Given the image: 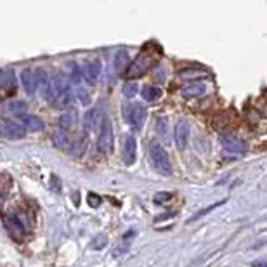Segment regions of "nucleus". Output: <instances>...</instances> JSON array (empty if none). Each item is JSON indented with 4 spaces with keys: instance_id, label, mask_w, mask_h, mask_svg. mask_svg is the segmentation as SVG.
Here are the masks:
<instances>
[{
    "instance_id": "f257e3e1",
    "label": "nucleus",
    "mask_w": 267,
    "mask_h": 267,
    "mask_svg": "<svg viewBox=\"0 0 267 267\" xmlns=\"http://www.w3.org/2000/svg\"><path fill=\"white\" fill-rule=\"evenodd\" d=\"M149 160L153 169L160 175H170L172 174V165H170V158L167 149L158 141L149 142Z\"/></svg>"
},
{
    "instance_id": "f03ea898",
    "label": "nucleus",
    "mask_w": 267,
    "mask_h": 267,
    "mask_svg": "<svg viewBox=\"0 0 267 267\" xmlns=\"http://www.w3.org/2000/svg\"><path fill=\"white\" fill-rule=\"evenodd\" d=\"M154 58H156V56H154L153 49L142 50V52L137 56V59H135L132 65H130L129 70L125 71V77L129 78V80L144 77L147 71L151 70V66L154 65Z\"/></svg>"
},
{
    "instance_id": "7ed1b4c3",
    "label": "nucleus",
    "mask_w": 267,
    "mask_h": 267,
    "mask_svg": "<svg viewBox=\"0 0 267 267\" xmlns=\"http://www.w3.org/2000/svg\"><path fill=\"white\" fill-rule=\"evenodd\" d=\"M147 111L142 104H129L123 108V118L134 130H141L146 122Z\"/></svg>"
},
{
    "instance_id": "20e7f679",
    "label": "nucleus",
    "mask_w": 267,
    "mask_h": 267,
    "mask_svg": "<svg viewBox=\"0 0 267 267\" xmlns=\"http://www.w3.org/2000/svg\"><path fill=\"white\" fill-rule=\"evenodd\" d=\"M113 123L108 117L102 118V125L99 129V137H97V149L102 154H108L113 151Z\"/></svg>"
},
{
    "instance_id": "39448f33",
    "label": "nucleus",
    "mask_w": 267,
    "mask_h": 267,
    "mask_svg": "<svg viewBox=\"0 0 267 267\" xmlns=\"http://www.w3.org/2000/svg\"><path fill=\"white\" fill-rule=\"evenodd\" d=\"M2 134L9 139H21L26 134V127L18 120L2 118Z\"/></svg>"
},
{
    "instance_id": "423d86ee",
    "label": "nucleus",
    "mask_w": 267,
    "mask_h": 267,
    "mask_svg": "<svg viewBox=\"0 0 267 267\" xmlns=\"http://www.w3.org/2000/svg\"><path fill=\"white\" fill-rule=\"evenodd\" d=\"M4 227H6V231L9 233V236L13 238L14 241H23L26 231H25V226H23L16 217L4 215Z\"/></svg>"
},
{
    "instance_id": "0eeeda50",
    "label": "nucleus",
    "mask_w": 267,
    "mask_h": 267,
    "mask_svg": "<svg viewBox=\"0 0 267 267\" xmlns=\"http://www.w3.org/2000/svg\"><path fill=\"white\" fill-rule=\"evenodd\" d=\"M102 73V65L97 58H92L83 65V75H85V80L90 83V85H95V82L99 80Z\"/></svg>"
},
{
    "instance_id": "6e6552de",
    "label": "nucleus",
    "mask_w": 267,
    "mask_h": 267,
    "mask_svg": "<svg viewBox=\"0 0 267 267\" xmlns=\"http://www.w3.org/2000/svg\"><path fill=\"white\" fill-rule=\"evenodd\" d=\"M221 144L226 149V153H229V154H245V151H246L245 141H241V139H238V137H233V135H222Z\"/></svg>"
},
{
    "instance_id": "1a4fd4ad",
    "label": "nucleus",
    "mask_w": 267,
    "mask_h": 267,
    "mask_svg": "<svg viewBox=\"0 0 267 267\" xmlns=\"http://www.w3.org/2000/svg\"><path fill=\"white\" fill-rule=\"evenodd\" d=\"M189 123L187 120H181L175 125V132H174V139H175V146H177L179 151H184L187 146V141H189Z\"/></svg>"
},
{
    "instance_id": "9d476101",
    "label": "nucleus",
    "mask_w": 267,
    "mask_h": 267,
    "mask_svg": "<svg viewBox=\"0 0 267 267\" xmlns=\"http://www.w3.org/2000/svg\"><path fill=\"white\" fill-rule=\"evenodd\" d=\"M77 123H78V111L77 110H68L59 117V129L65 130V132H68V134L77 127Z\"/></svg>"
},
{
    "instance_id": "9b49d317",
    "label": "nucleus",
    "mask_w": 267,
    "mask_h": 267,
    "mask_svg": "<svg viewBox=\"0 0 267 267\" xmlns=\"http://www.w3.org/2000/svg\"><path fill=\"white\" fill-rule=\"evenodd\" d=\"M87 142H89V135H87V132L78 134V137L71 141V147H70L71 156L82 158L83 154H85V151H87Z\"/></svg>"
},
{
    "instance_id": "f8f14e48",
    "label": "nucleus",
    "mask_w": 267,
    "mask_h": 267,
    "mask_svg": "<svg viewBox=\"0 0 267 267\" xmlns=\"http://www.w3.org/2000/svg\"><path fill=\"white\" fill-rule=\"evenodd\" d=\"M135 156H137V144H135V139L132 135H129L123 142V162H125V165H134Z\"/></svg>"
},
{
    "instance_id": "ddd939ff",
    "label": "nucleus",
    "mask_w": 267,
    "mask_h": 267,
    "mask_svg": "<svg viewBox=\"0 0 267 267\" xmlns=\"http://www.w3.org/2000/svg\"><path fill=\"white\" fill-rule=\"evenodd\" d=\"M206 92V85L203 82H189L187 85H184L181 89V94L187 99H193V97H200Z\"/></svg>"
},
{
    "instance_id": "4468645a",
    "label": "nucleus",
    "mask_w": 267,
    "mask_h": 267,
    "mask_svg": "<svg viewBox=\"0 0 267 267\" xmlns=\"http://www.w3.org/2000/svg\"><path fill=\"white\" fill-rule=\"evenodd\" d=\"M113 66L117 71H127L130 68V54L127 49H120L117 50L113 58Z\"/></svg>"
},
{
    "instance_id": "2eb2a0df",
    "label": "nucleus",
    "mask_w": 267,
    "mask_h": 267,
    "mask_svg": "<svg viewBox=\"0 0 267 267\" xmlns=\"http://www.w3.org/2000/svg\"><path fill=\"white\" fill-rule=\"evenodd\" d=\"M21 122L26 127V130H30V132H40L43 129V120L40 117H37V115H30V113L23 115Z\"/></svg>"
},
{
    "instance_id": "dca6fc26",
    "label": "nucleus",
    "mask_w": 267,
    "mask_h": 267,
    "mask_svg": "<svg viewBox=\"0 0 267 267\" xmlns=\"http://www.w3.org/2000/svg\"><path fill=\"white\" fill-rule=\"evenodd\" d=\"M21 83H23V89L26 90L28 94H33L35 89H37V82H35V71L33 70H23L21 71Z\"/></svg>"
},
{
    "instance_id": "f3484780",
    "label": "nucleus",
    "mask_w": 267,
    "mask_h": 267,
    "mask_svg": "<svg viewBox=\"0 0 267 267\" xmlns=\"http://www.w3.org/2000/svg\"><path fill=\"white\" fill-rule=\"evenodd\" d=\"M104 118V117H102ZM101 127L102 125V120H101V111L99 110H89L85 113V127L87 130H92L95 127Z\"/></svg>"
},
{
    "instance_id": "a211bd4d",
    "label": "nucleus",
    "mask_w": 267,
    "mask_h": 267,
    "mask_svg": "<svg viewBox=\"0 0 267 267\" xmlns=\"http://www.w3.org/2000/svg\"><path fill=\"white\" fill-rule=\"evenodd\" d=\"M0 85H2L4 90L14 89L16 87V73L13 70H9V68L2 70V73H0Z\"/></svg>"
},
{
    "instance_id": "6ab92c4d",
    "label": "nucleus",
    "mask_w": 267,
    "mask_h": 267,
    "mask_svg": "<svg viewBox=\"0 0 267 267\" xmlns=\"http://www.w3.org/2000/svg\"><path fill=\"white\" fill-rule=\"evenodd\" d=\"M52 141L56 147H59V149H66V147H71V142H70V134L65 132V130L58 129L52 135Z\"/></svg>"
},
{
    "instance_id": "aec40b11",
    "label": "nucleus",
    "mask_w": 267,
    "mask_h": 267,
    "mask_svg": "<svg viewBox=\"0 0 267 267\" xmlns=\"http://www.w3.org/2000/svg\"><path fill=\"white\" fill-rule=\"evenodd\" d=\"M142 97H144V101L147 102L158 101V99L162 97V89L156 85H146L144 89H142Z\"/></svg>"
},
{
    "instance_id": "412c9836",
    "label": "nucleus",
    "mask_w": 267,
    "mask_h": 267,
    "mask_svg": "<svg viewBox=\"0 0 267 267\" xmlns=\"http://www.w3.org/2000/svg\"><path fill=\"white\" fill-rule=\"evenodd\" d=\"M208 77V73L206 71H201V70H194V68H191V70H182L179 71V78H182V80H196V78H206Z\"/></svg>"
},
{
    "instance_id": "4be33fe9",
    "label": "nucleus",
    "mask_w": 267,
    "mask_h": 267,
    "mask_svg": "<svg viewBox=\"0 0 267 267\" xmlns=\"http://www.w3.org/2000/svg\"><path fill=\"white\" fill-rule=\"evenodd\" d=\"M68 70H70V80L73 83H82L83 78V68H80L77 63H70L68 65Z\"/></svg>"
},
{
    "instance_id": "5701e85b",
    "label": "nucleus",
    "mask_w": 267,
    "mask_h": 267,
    "mask_svg": "<svg viewBox=\"0 0 267 267\" xmlns=\"http://www.w3.org/2000/svg\"><path fill=\"white\" fill-rule=\"evenodd\" d=\"M6 108H7L9 111H13V113L19 115V117L26 115V111H28L26 102H23V101H13V102H9V104H7Z\"/></svg>"
},
{
    "instance_id": "b1692460",
    "label": "nucleus",
    "mask_w": 267,
    "mask_h": 267,
    "mask_svg": "<svg viewBox=\"0 0 267 267\" xmlns=\"http://www.w3.org/2000/svg\"><path fill=\"white\" fill-rule=\"evenodd\" d=\"M139 87L137 83L132 82V80H127L125 83H123V95H125L127 99H132L135 97V94H137Z\"/></svg>"
},
{
    "instance_id": "393cba45",
    "label": "nucleus",
    "mask_w": 267,
    "mask_h": 267,
    "mask_svg": "<svg viewBox=\"0 0 267 267\" xmlns=\"http://www.w3.org/2000/svg\"><path fill=\"white\" fill-rule=\"evenodd\" d=\"M156 130L160 132V135L167 137V135H169V120H167V118H158V122H156Z\"/></svg>"
},
{
    "instance_id": "a878e982",
    "label": "nucleus",
    "mask_w": 267,
    "mask_h": 267,
    "mask_svg": "<svg viewBox=\"0 0 267 267\" xmlns=\"http://www.w3.org/2000/svg\"><path fill=\"white\" fill-rule=\"evenodd\" d=\"M77 97H78V101L82 102L83 106H89L90 104V95H89V92H87L85 89H77Z\"/></svg>"
},
{
    "instance_id": "bb28decb",
    "label": "nucleus",
    "mask_w": 267,
    "mask_h": 267,
    "mask_svg": "<svg viewBox=\"0 0 267 267\" xmlns=\"http://www.w3.org/2000/svg\"><path fill=\"white\" fill-rule=\"evenodd\" d=\"M222 203H224V201H217V203H213V205L206 206V208H205V210H201V212H198L196 215H194V217H191V219H189V222H194V221H196V219H200V217H203V215H205V213L212 212V210H213V208H217V206H221V205H222Z\"/></svg>"
},
{
    "instance_id": "cd10ccee",
    "label": "nucleus",
    "mask_w": 267,
    "mask_h": 267,
    "mask_svg": "<svg viewBox=\"0 0 267 267\" xmlns=\"http://www.w3.org/2000/svg\"><path fill=\"white\" fill-rule=\"evenodd\" d=\"M106 243H108V240H106V236H97V238H94L92 240V243H90V246H92L94 250H101V248H104L106 246Z\"/></svg>"
},
{
    "instance_id": "c85d7f7f",
    "label": "nucleus",
    "mask_w": 267,
    "mask_h": 267,
    "mask_svg": "<svg viewBox=\"0 0 267 267\" xmlns=\"http://www.w3.org/2000/svg\"><path fill=\"white\" fill-rule=\"evenodd\" d=\"M71 101H73V92H71V90H70V92L61 94V95H59V97H58V102H59V104H61V106L71 104Z\"/></svg>"
},
{
    "instance_id": "c756f323",
    "label": "nucleus",
    "mask_w": 267,
    "mask_h": 267,
    "mask_svg": "<svg viewBox=\"0 0 267 267\" xmlns=\"http://www.w3.org/2000/svg\"><path fill=\"white\" fill-rule=\"evenodd\" d=\"M87 201H89V205L92 206V208H97L99 205H101V198L97 196V194L90 193L89 196H87Z\"/></svg>"
},
{
    "instance_id": "7c9ffc66",
    "label": "nucleus",
    "mask_w": 267,
    "mask_h": 267,
    "mask_svg": "<svg viewBox=\"0 0 267 267\" xmlns=\"http://www.w3.org/2000/svg\"><path fill=\"white\" fill-rule=\"evenodd\" d=\"M170 198H172V194L170 193H160L158 196H154V203H162L165 200H170Z\"/></svg>"
},
{
    "instance_id": "2f4dec72",
    "label": "nucleus",
    "mask_w": 267,
    "mask_h": 267,
    "mask_svg": "<svg viewBox=\"0 0 267 267\" xmlns=\"http://www.w3.org/2000/svg\"><path fill=\"white\" fill-rule=\"evenodd\" d=\"M253 267H267V260H257V262H253Z\"/></svg>"
},
{
    "instance_id": "473e14b6",
    "label": "nucleus",
    "mask_w": 267,
    "mask_h": 267,
    "mask_svg": "<svg viewBox=\"0 0 267 267\" xmlns=\"http://www.w3.org/2000/svg\"><path fill=\"white\" fill-rule=\"evenodd\" d=\"M158 70H160V73H156V78H158V80H163V71H167V70H163L162 66L158 68Z\"/></svg>"
}]
</instances>
